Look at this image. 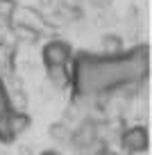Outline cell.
Returning a JSON list of instances; mask_svg holds the SVG:
<instances>
[{
  "mask_svg": "<svg viewBox=\"0 0 152 155\" xmlns=\"http://www.w3.org/2000/svg\"><path fill=\"white\" fill-rule=\"evenodd\" d=\"M147 78V46L136 44L120 55H100L75 50L71 59V91L77 98L111 94L123 87H136Z\"/></svg>",
  "mask_w": 152,
  "mask_h": 155,
  "instance_id": "obj_1",
  "label": "cell"
},
{
  "mask_svg": "<svg viewBox=\"0 0 152 155\" xmlns=\"http://www.w3.org/2000/svg\"><path fill=\"white\" fill-rule=\"evenodd\" d=\"M73 53H75V48L68 44L66 39L57 37V34L48 37V41H43V44H41L43 68H48V66H71Z\"/></svg>",
  "mask_w": 152,
  "mask_h": 155,
  "instance_id": "obj_2",
  "label": "cell"
},
{
  "mask_svg": "<svg viewBox=\"0 0 152 155\" xmlns=\"http://www.w3.org/2000/svg\"><path fill=\"white\" fill-rule=\"evenodd\" d=\"M147 146H150V132H147V126H143V123L127 126L120 132V148L127 155H141L147 150Z\"/></svg>",
  "mask_w": 152,
  "mask_h": 155,
  "instance_id": "obj_3",
  "label": "cell"
},
{
  "mask_svg": "<svg viewBox=\"0 0 152 155\" xmlns=\"http://www.w3.org/2000/svg\"><path fill=\"white\" fill-rule=\"evenodd\" d=\"M16 62H18V50L14 41L0 39V75L9 78L16 75Z\"/></svg>",
  "mask_w": 152,
  "mask_h": 155,
  "instance_id": "obj_4",
  "label": "cell"
},
{
  "mask_svg": "<svg viewBox=\"0 0 152 155\" xmlns=\"http://www.w3.org/2000/svg\"><path fill=\"white\" fill-rule=\"evenodd\" d=\"M125 48H127V46H125V39L120 37L118 32H105L100 37V46H98L95 53H100V55H120Z\"/></svg>",
  "mask_w": 152,
  "mask_h": 155,
  "instance_id": "obj_5",
  "label": "cell"
},
{
  "mask_svg": "<svg viewBox=\"0 0 152 155\" xmlns=\"http://www.w3.org/2000/svg\"><path fill=\"white\" fill-rule=\"evenodd\" d=\"M46 78L55 89H71V66H48Z\"/></svg>",
  "mask_w": 152,
  "mask_h": 155,
  "instance_id": "obj_6",
  "label": "cell"
},
{
  "mask_svg": "<svg viewBox=\"0 0 152 155\" xmlns=\"http://www.w3.org/2000/svg\"><path fill=\"white\" fill-rule=\"evenodd\" d=\"M9 112H7V114H0V146H11L16 139H18V135H16L14 128H11Z\"/></svg>",
  "mask_w": 152,
  "mask_h": 155,
  "instance_id": "obj_7",
  "label": "cell"
},
{
  "mask_svg": "<svg viewBox=\"0 0 152 155\" xmlns=\"http://www.w3.org/2000/svg\"><path fill=\"white\" fill-rule=\"evenodd\" d=\"M11 110V103H9V91H7V82L5 78L0 75V114H7Z\"/></svg>",
  "mask_w": 152,
  "mask_h": 155,
  "instance_id": "obj_8",
  "label": "cell"
},
{
  "mask_svg": "<svg viewBox=\"0 0 152 155\" xmlns=\"http://www.w3.org/2000/svg\"><path fill=\"white\" fill-rule=\"evenodd\" d=\"M18 0H0V16L5 18H14V12L18 9Z\"/></svg>",
  "mask_w": 152,
  "mask_h": 155,
  "instance_id": "obj_9",
  "label": "cell"
},
{
  "mask_svg": "<svg viewBox=\"0 0 152 155\" xmlns=\"http://www.w3.org/2000/svg\"><path fill=\"white\" fill-rule=\"evenodd\" d=\"M11 30H14V21L0 16V39H5V41H14V39H11Z\"/></svg>",
  "mask_w": 152,
  "mask_h": 155,
  "instance_id": "obj_10",
  "label": "cell"
},
{
  "mask_svg": "<svg viewBox=\"0 0 152 155\" xmlns=\"http://www.w3.org/2000/svg\"><path fill=\"white\" fill-rule=\"evenodd\" d=\"M89 2H91V7H95L98 12L109 9V5H111V0H89Z\"/></svg>",
  "mask_w": 152,
  "mask_h": 155,
  "instance_id": "obj_11",
  "label": "cell"
},
{
  "mask_svg": "<svg viewBox=\"0 0 152 155\" xmlns=\"http://www.w3.org/2000/svg\"><path fill=\"white\" fill-rule=\"evenodd\" d=\"M52 7H55V0H36V9H41V12H48Z\"/></svg>",
  "mask_w": 152,
  "mask_h": 155,
  "instance_id": "obj_12",
  "label": "cell"
},
{
  "mask_svg": "<svg viewBox=\"0 0 152 155\" xmlns=\"http://www.w3.org/2000/svg\"><path fill=\"white\" fill-rule=\"evenodd\" d=\"M39 155H59L55 148H50V150H43V153H39Z\"/></svg>",
  "mask_w": 152,
  "mask_h": 155,
  "instance_id": "obj_13",
  "label": "cell"
}]
</instances>
